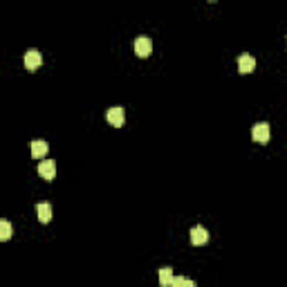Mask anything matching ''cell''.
Returning <instances> with one entry per match:
<instances>
[{
    "label": "cell",
    "mask_w": 287,
    "mask_h": 287,
    "mask_svg": "<svg viewBox=\"0 0 287 287\" xmlns=\"http://www.w3.org/2000/svg\"><path fill=\"white\" fill-rule=\"evenodd\" d=\"M207 240H209V233H207V229L204 227H193L191 229V242H193L195 247H200V245H207Z\"/></svg>",
    "instance_id": "7"
},
{
    "label": "cell",
    "mask_w": 287,
    "mask_h": 287,
    "mask_svg": "<svg viewBox=\"0 0 287 287\" xmlns=\"http://www.w3.org/2000/svg\"><path fill=\"white\" fill-rule=\"evenodd\" d=\"M153 52V41L148 36H137L135 41V54L139 58H148Z\"/></svg>",
    "instance_id": "2"
},
{
    "label": "cell",
    "mask_w": 287,
    "mask_h": 287,
    "mask_svg": "<svg viewBox=\"0 0 287 287\" xmlns=\"http://www.w3.org/2000/svg\"><path fill=\"white\" fill-rule=\"evenodd\" d=\"M254 70H256V58L251 54H240V58H238V72L240 74H251Z\"/></svg>",
    "instance_id": "6"
},
{
    "label": "cell",
    "mask_w": 287,
    "mask_h": 287,
    "mask_svg": "<svg viewBox=\"0 0 287 287\" xmlns=\"http://www.w3.org/2000/svg\"><path fill=\"white\" fill-rule=\"evenodd\" d=\"M173 281H175L173 269H171V267H162L160 269V285L162 287H171V285H173Z\"/></svg>",
    "instance_id": "10"
},
{
    "label": "cell",
    "mask_w": 287,
    "mask_h": 287,
    "mask_svg": "<svg viewBox=\"0 0 287 287\" xmlns=\"http://www.w3.org/2000/svg\"><path fill=\"white\" fill-rule=\"evenodd\" d=\"M171 287H195V283L191 281V278H186V276H177Z\"/></svg>",
    "instance_id": "12"
},
{
    "label": "cell",
    "mask_w": 287,
    "mask_h": 287,
    "mask_svg": "<svg viewBox=\"0 0 287 287\" xmlns=\"http://www.w3.org/2000/svg\"><path fill=\"white\" fill-rule=\"evenodd\" d=\"M11 238V225L9 220H0V240H9Z\"/></svg>",
    "instance_id": "11"
},
{
    "label": "cell",
    "mask_w": 287,
    "mask_h": 287,
    "mask_svg": "<svg viewBox=\"0 0 287 287\" xmlns=\"http://www.w3.org/2000/svg\"><path fill=\"white\" fill-rule=\"evenodd\" d=\"M38 175H41L43 179H47V182H52L54 177H57V162L54 160H45L38 164Z\"/></svg>",
    "instance_id": "3"
},
{
    "label": "cell",
    "mask_w": 287,
    "mask_h": 287,
    "mask_svg": "<svg viewBox=\"0 0 287 287\" xmlns=\"http://www.w3.org/2000/svg\"><path fill=\"white\" fill-rule=\"evenodd\" d=\"M47 151H50L47 141H43V139H34L32 141V157H34V160H41V157H45Z\"/></svg>",
    "instance_id": "8"
},
{
    "label": "cell",
    "mask_w": 287,
    "mask_h": 287,
    "mask_svg": "<svg viewBox=\"0 0 287 287\" xmlns=\"http://www.w3.org/2000/svg\"><path fill=\"white\" fill-rule=\"evenodd\" d=\"M41 65H43V54L38 52V50H29V52L25 54V67L36 72Z\"/></svg>",
    "instance_id": "5"
},
{
    "label": "cell",
    "mask_w": 287,
    "mask_h": 287,
    "mask_svg": "<svg viewBox=\"0 0 287 287\" xmlns=\"http://www.w3.org/2000/svg\"><path fill=\"white\" fill-rule=\"evenodd\" d=\"M36 216H38V220H41L43 225H47V222L52 220V207H50L47 202L36 204Z\"/></svg>",
    "instance_id": "9"
},
{
    "label": "cell",
    "mask_w": 287,
    "mask_h": 287,
    "mask_svg": "<svg viewBox=\"0 0 287 287\" xmlns=\"http://www.w3.org/2000/svg\"><path fill=\"white\" fill-rule=\"evenodd\" d=\"M123 119H126V115H123V108H119V106L108 108V113H106V121H108L110 126H115V128H121Z\"/></svg>",
    "instance_id": "4"
},
{
    "label": "cell",
    "mask_w": 287,
    "mask_h": 287,
    "mask_svg": "<svg viewBox=\"0 0 287 287\" xmlns=\"http://www.w3.org/2000/svg\"><path fill=\"white\" fill-rule=\"evenodd\" d=\"M251 137H254V141H258V144H267L269 137H272V126H269L267 121H258L254 126V130H251Z\"/></svg>",
    "instance_id": "1"
}]
</instances>
